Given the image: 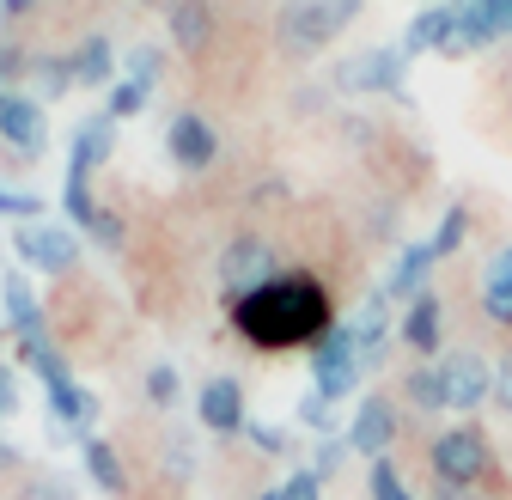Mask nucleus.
Wrapping results in <instances>:
<instances>
[{"label": "nucleus", "instance_id": "26", "mask_svg": "<svg viewBox=\"0 0 512 500\" xmlns=\"http://www.w3.org/2000/svg\"><path fill=\"white\" fill-rule=\"evenodd\" d=\"M141 391H147V403H153V409H171V403L183 397V372H177L171 360H159V366H147Z\"/></svg>", "mask_w": 512, "mask_h": 500}, {"label": "nucleus", "instance_id": "23", "mask_svg": "<svg viewBox=\"0 0 512 500\" xmlns=\"http://www.w3.org/2000/svg\"><path fill=\"white\" fill-rule=\"evenodd\" d=\"M110 147H116V116L98 110V116L80 122V135H74V153H68V159H80L86 171H98V165L110 159Z\"/></svg>", "mask_w": 512, "mask_h": 500}, {"label": "nucleus", "instance_id": "40", "mask_svg": "<svg viewBox=\"0 0 512 500\" xmlns=\"http://www.w3.org/2000/svg\"><path fill=\"white\" fill-rule=\"evenodd\" d=\"M19 409V372L7 366V360H0V421H7Z\"/></svg>", "mask_w": 512, "mask_h": 500}, {"label": "nucleus", "instance_id": "18", "mask_svg": "<svg viewBox=\"0 0 512 500\" xmlns=\"http://www.w3.org/2000/svg\"><path fill=\"white\" fill-rule=\"evenodd\" d=\"M80 458H86V476L104 500H128V464L110 440H98V433H80Z\"/></svg>", "mask_w": 512, "mask_h": 500}, {"label": "nucleus", "instance_id": "24", "mask_svg": "<svg viewBox=\"0 0 512 500\" xmlns=\"http://www.w3.org/2000/svg\"><path fill=\"white\" fill-rule=\"evenodd\" d=\"M482 311H488V324L512 330V250H500V257L488 263V281H482Z\"/></svg>", "mask_w": 512, "mask_h": 500}, {"label": "nucleus", "instance_id": "14", "mask_svg": "<svg viewBox=\"0 0 512 500\" xmlns=\"http://www.w3.org/2000/svg\"><path fill=\"white\" fill-rule=\"evenodd\" d=\"M439 342H445V305H439V293L427 287V293H415L409 311H403V348H409L415 360H433Z\"/></svg>", "mask_w": 512, "mask_h": 500}, {"label": "nucleus", "instance_id": "35", "mask_svg": "<svg viewBox=\"0 0 512 500\" xmlns=\"http://www.w3.org/2000/svg\"><path fill=\"white\" fill-rule=\"evenodd\" d=\"M244 433H250V446L263 452V458H281V452H287V433H281V427H269V421H250Z\"/></svg>", "mask_w": 512, "mask_h": 500}, {"label": "nucleus", "instance_id": "16", "mask_svg": "<svg viewBox=\"0 0 512 500\" xmlns=\"http://www.w3.org/2000/svg\"><path fill=\"white\" fill-rule=\"evenodd\" d=\"M0 141L25 159L43 153V104L25 98V92H7V104H0Z\"/></svg>", "mask_w": 512, "mask_h": 500}, {"label": "nucleus", "instance_id": "34", "mask_svg": "<svg viewBox=\"0 0 512 500\" xmlns=\"http://www.w3.org/2000/svg\"><path fill=\"white\" fill-rule=\"evenodd\" d=\"M342 458H348V446L336 440V433H324V440H317V458H311V470H317V476L330 482V476L342 470Z\"/></svg>", "mask_w": 512, "mask_h": 500}, {"label": "nucleus", "instance_id": "20", "mask_svg": "<svg viewBox=\"0 0 512 500\" xmlns=\"http://www.w3.org/2000/svg\"><path fill=\"white\" fill-rule=\"evenodd\" d=\"M68 68H74V86H110V74H116V43L104 31L80 37L68 49Z\"/></svg>", "mask_w": 512, "mask_h": 500}, {"label": "nucleus", "instance_id": "25", "mask_svg": "<svg viewBox=\"0 0 512 500\" xmlns=\"http://www.w3.org/2000/svg\"><path fill=\"white\" fill-rule=\"evenodd\" d=\"M403 403H415L421 415L445 409V385H439V360H415V366L403 372Z\"/></svg>", "mask_w": 512, "mask_h": 500}, {"label": "nucleus", "instance_id": "4", "mask_svg": "<svg viewBox=\"0 0 512 500\" xmlns=\"http://www.w3.org/2000/svg\"><path fill=\"white\" fill-rule=\"evenodd\" d=\"M360 348H354V330L348 324H330V336L311 348V397H324L330 409L360 385Z\"/></svg>", "mask_w": 512, "mask_h": 500}, {"label": "nucleus", "instance_id": "2", "mask_svg": "<svg viewBox=\"0 0 512 500\" xmlns=\"http://www.w3.org/2000/svg\"><path fill=\"white\" fill-rule=\"evenodd\" d=\"M427 470H433L439 488H482V482H494V440L476 421H458V427L433 433Z\"/></svg>", "mask_w": 512, "mask_h": 500}, {"label": "nucleus", "instance_id": "41", "mask_svg": "<svg viewBox=\"0 0 512 500\" xmlns=\"http://www.w3.org/2000/svg\"><path fill=\"white\" fill-rule=\"evenodd\" d=\"M37 0H0V19H19V13H31Z\"/></svg>", "mask_w": 512, "mask_h": 500}, {"label": "nucleus", "instance_id": "7", "mask_svg": "<svg viewBox=\"0 0 512 500\" xmlns=\"http://www.w3.org/2000/svg\"><path fill=\"white\" fill-rule=\"evenodd\" d=\"M13 250H19V263H31L37 275H74L80 269V244L68 226H49V220H31L13 232Z\"/></svg>", "mask_w": 512, "mask_h": 500}, {"label": "nucleus", "instance_id": "3", "mask_svg": "<svg viewBox=\"0 0 512 500\" xmlns=\"http://www.w3.org/2000/svg\"><path fill=\"white\" fill-rule=\"evenodd\" d=\"M354 19H360V0H293L275 31H281L287 55H317V49H330Z\"/></svg>", "mask_w": 512, "mask_h": 500}, {"label": "nucleus", "instance_id": "6", "mask_svg": "<svg viewBox=\"0 0 512 500\" xmlns=\"http://www.w3.org/2000/svg\"><path fill=\"white\" fill-rule=\"evenodd\" d=\"M281 269H275V244L263 238V232H238L226 250H220V287H226V299H244L250 287H263V281H275Z\"/></svg>", "mask_w": 512, "mask_h": 500}, {"label": "nucleus", "instance_id": "9", "mask_svg": "<svg viewBox=\"0 0 512 500\" xmlns=\"http://www.w3.org/2000/svg\"><path fill=\"white\" fill-rule=\"evenodd\" d=\"M165 153H171L177 171L202 177V171L220 159V129H214L202 110H177V116H171V129H165Z\"/></svg>", "mask_w": 512, "mask_h": 500}, {"label": "nucleus", "instance_id": "10", "mask_svg": "<svg viewBox=\"0 0 512 500\" xmlns=\"http://www.w3.org/2000/svg\"><path fill=\"white\" fill-rule=\"evenodd\" d=\"M439 385H445V409L458 415H476L482 403H494V366L482 354H445L439 360Z\"/></svg>", "mask_w": 512, "mask_h": 500}, {"label": "nucleus", "instance_id": "27", "mask_svg": "<svg viewBox=\"0 0 512 500\" xmlns=\"http://www.w3.org/2000/svg\"><path fill=\"white\" fill-rule=\"evenodd\" d=\"M147 98H153V86H147V80H116L104 110H110L116 122H128V116H141V110H147Z\"/></svg>", "mask_w": 512, "mask_h": 500}, {"label": "nucleus", "instance_id": "17", "mask_svg": "<svg viewBox=\"0 0 512 500\" xmlns=\"http://www.w3.org/2000/svg\"><path fill=\"white\" fill-rule=\"evenodd\" d=\"M165 25H171V43H177V49H189V55H202V49L220 37L208 0H171V7H165Z\"/></svg>", "mask_w": 512, "mask_h": 500}, {"label": "nucleus", "instance_id": "1", "mask_svg": "<svg viewBox=\"0 0 512 500\" xmlns=\"http://www.w3.org/2000/svg\"><path fill=\"white\" fill-rule=\"evenodd\" d=\"M232 305V324L250 348L263 354H281V348H317L336 324V305L324 293V281L305 275V269H287L263 287H250L244 299H226Z\"/></svg>", "mask_w": 512, "mask_h": 500}, {"label": "nucleus", "instance_id": "32", "mask_svg": "<svg viewBox=\"0 0 512 500\" xmlns=\"http://www.w3.org/2000/svg\"><path fill=\"white\" fill-rule=\"evenodd\" d=\"M0 214L7 220H43V196H25V190H7V183H0Z\"/></svg>", "mask_w": 512, "mask_h": 500}, {"label": "nucleus", "instance_id": "11", "mask_svg": "<svg viewBox=\"0 0 512 500\" xmlns=\"http://www.w3.org/2000/svg\"><path fill=\"white\" fill-rule=\"evenodd\" d=\"M196 421L208 427V433H220V440H238V433L250 427V403H244V385L238 379H208L202 391H196Z\"/></svg>", "mask_w": 512, "mask_h": 500}, {"label": "nucleus", "instance_id": "42", "mask_svg": "<svg viewBox=\"0 0 512 500\" xmlns=\"http://www.w3.org/2000/svg\"><path fill=\"white\" fill-rule=\"evenodd\" d=\"M433 500H482V488H439Z\"/></svg>", "mask_w": 512, "mask_h": 500}, {"label": "nucleus", "instance_id": "8", "mask_svg": "<svg viewBox=\"0 0 512 500\" xmlns=\"http://www.w3.org/2000/svg\"><path fill=\"white\" fill-rule=\"evenodd\" d=\"M397 433H403V409H397V397H391V391H372V397L354 409L348 452H360V458H391Z\"/></svg>", "mask_w": 512, "mask_h": 500}, {"label": "nucleus", "instance_id": "33", "mask_svg": "<svg viewBox=\"0 0 512 500\" xmlns=\"http://www.w3.org/2000/svg\"><path fill=\"white\" fill-rule=\"evenodd\" d=\"M281 494H287V500H324V476H317L311 464H305V470H287Z\"/></svg>", "mask_w": 512, "mask_h": 500}, {"label": "nucleus", "instance_id": "19", "mask_svg": "<svg viewBox=\"0 0 512 500\" xmlns=\"http://www.w3.org/2000/svg\"><path fill=\"white\" fill-rule=\"evenodd\" d=\"M458 43V7L445 0V7H427V13H415L409 19V31H403V55H421V49H452Z\"/></svg>", "mask_w": 512, "mask_h": 500}, {"label": "nucleus", "instance_id": "39", "mask_svg": "<svg viewBox=\"0 0 512 500\" xmlns=\"http://www.w3.org/2000/svg\"><path fill=\"white\" fill-rule=\"evenodd\" d=\"M299 421L317 427V440H324V433H330V403H324V397H305V403H299Z\"/></svg>", "mask_w": 512, "mask_h": 500}, {"label": "nucleus", "instance_id": "22", "mask_svg": "<svg viewBox=\"0 0 512 500\" xmlns=\"http://www.w3.org/2000/svg\"><path fill=\"white\" fill-rule=\"evenodd\" d=\"M433 263H439V257H433V244H409L403 257H397V269L384 275V287H378V293H384V299H415V293H427Z\"/></svg>", "mask_w": 512, "mask_h": 500}, {"label": "nucleus", "instance_id": "28", "mask_svg": "<svg viewBox=\"0 0 512 500\" xmlns=\"http://www.w3.org/2000/svg\"><path fill=\"white\" fill-rule=\"evenodd\" d=\"M31 74H37L43 98H61V92L74 86V68H68V55H37V61H31Z\"/></svg>", "mask_w": 512, "mask_h": 500}, {"label": "nucleus", "instance_id": "29", "mask_svg": "<svg viewBox=\"0 0 512 500\" xmlns=\"http://www.w3.org/2000/svg\"><path fill=\"white\" fill-rule=\"evenodd\" d=\"M464 232H470V208H445V220H439V232L427 238V244H433V257L445 263V257H452V250L464 244Z\"/></svg>", "mask_w": 512, "mask_h": 500}, {"label": "nucleus", "instance_id": "31", "mask_svg": "<svg viewBox=\"0 0 512 500\" xmlns=\"http://www.w3.org/2000/svg\"><path fill=\"white\" fill-rule=\"evenodd\" d=\"M366 494H372V500H409V488H403V476H397V464H391V458H372Z\"/></svg>", "mask_w": 512, "mask_h": 500}, {"label": "nucleus", "instance_id": "21", "mask_svg": "<svg viewBox=\"0 0 512 500\" xmlns=\"http://www.w3.org/2000/svg\"><path fill=\"white\" fill-rule=\"evenodd\" d=\"M348 330H354L360 366H378V360H384V336H391V299H384V293H372V299L360 305V318H354Z\"/></svg>", "mask_w": 512, "mask_h": 500}, {"label": "nucleus", "instance_id": "5", "mask_svg": "<svg viewBox=\"0 0 512 500\" xmlns=\"http://www.w3.org/2000/svg\"><path fill=\"white\" fill-rule=\"evenodd\" d=\"M25 366H31L37 379H43V397H49L55 421H68V427L92 433V397L80 391V379L68 372V360H61V348H55V342H43L37 354H25Z\"/></svg>", "mask_w": 512, "mask_h": 500}, {"label": "nucleus", "instance_id": "36", "mask_svg": "<svg viewBox=\"0 0 512 500\" xmlns=\"http://www.w3.org/2000/svg\"><path fill=\"white\" fill-rule=\"evenodd\" d=\"M19 500H74V494H68V482H55V476H31L19 488Z\"/></svg>", "mask_w": 512, "mask_h": 500}, {"label": "nucleus", "instance_id": "30", "mask_svg": "<svg viewBox=\"0 0 512 500\" xmlns=\"http://www.w3.org/2000/svg\"><path fill=\"white\" fill-rule=\"evenodd\" d=\"M86 232H92V244H98V250H122V244H128V220H122L116 208H104V202H98V214H92V226H86Z\"/></svg>", "mask_w": 512, "mask_h": 500}, {"label": "nucleus", "instance_id": "38", "mask_svg": "<svg viewBox=\"0 0 512 500\" xmlns=\"http://www.w3.org/2000/svg\"><path fill=\"white\" fill-rule=\"evenodd\" d=\"M128 80H159V49H135V55H128Z\"/></svg>", "mask_w": 512, "mask_h": 500}, {"label": "nucleus", "instance_id": "13", "mask_svg": "<svg viewBox=\"0 0 512 500\" xmlns=\"http://www.w3.org/2000/svg\"><path fill=\"white\" fill-rule=\"evenodd\" d=\"M0 299H7V324H13V336H19V354H37V348L49 342V330H43V305H37L31 281H25L19 269H7V281H0Z\"/></svg>", "mask_w": 512, "mask_h": 500}, {"label": "nucleus", "instance_id": "12", "mask_svg": "<svg viewBox=\"0 0 512 500\" xmlns=\"http://www.w3.org/2000/svg\"><path fill=\"white\" fill-rule=\"evenodd\" d=\"M403 43L397 49H366L354 61H342L336 68V86L342 92H403Z\"/></svg>", "mask_w": 512, "mask_h": 500}, {"label": "nucleus", "instance_id": "15", "mask_svg": "<svg viewBox=\"0 0 512 500\" xmlns=\"http://www.w3.org/2000/svg\"><path fill=\"white\" fill-rule=\"evenodd\" d=\"M512 31V0H458V43L452 49H482Z\"/></svg>", "mask_w": 512, "mask_h": 500}, {"label": "nucleus", "instance_id": "43", "mask_svg": "<svg viewBox=\"0 0 512 500\" xmlns=\"http://www.w3.org/2000/svg\"><path fill=\"white\" fill-rule=\"evenodd\" d=\"M256 500H287V494H281V482H275V488H263V494H256Z\"/></svg>", "mask_w": 512, "mask_h": 500}, {"label": "nucleus", "instance_id": "37", "mask_svg": "<svg viewBox=\"0 0 512 500\" xmlns=\"http://www.w3.org/2000/svg\"><path fill=\"white\" fill-rule=\"evenodd\" d=\"M494 409H506L512 415V348L500 354V366H494Z\"/></svg>", "mask_w": 512, "mask_h": 500}]
</instances>
